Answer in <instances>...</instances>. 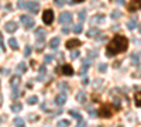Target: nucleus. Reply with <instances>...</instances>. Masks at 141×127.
I'll return each mask as SVG.
<instances>
[{
	"mask_svg": "<svg viewBox=\"0 0 141 127\" xmlns=\"http://www.w3.org/2000/svg\"><path fill=\"white\" fill-rule=\"evenodd\" d=\"M120 16H121V13H120L119 10H114V11L112 13V19H114V20L117 19V17H120Z\"/></svg>",
	"mask_w": 141,
	"mask_h": 127,
	"instance_id": "36",
	"label": "nucleus"
},
{
	"mask_svg": "<svg viewBox=\"0 0 141 127\" xmlns=\"http://www.w3.org/2000/svg\"><path fill=\"white\" fill-rule=\"evenodd\" d=\"M45 34H47V33H45V30L41 28V27L35 30V35L38 37V38H44V37H45Z\"/></svg>",
	"mask_w": 141,
	"mask_h": 127,
	"instance_id": "21",
	"label": "nucleus"
},
{
	"mask_svg": "<svg viewBox=\"0 0 141 127\" xmlns=\"http://www.w3.org/2000/svg\"><path fill=\"white\" fill-rule=\"evenodd\" d=\"M9 72H10V71H9V69H6V68H3V69H2V74H6V75H7Z\"/></svg>",
	"mask_w": 141,
	"mask_h": 127,
	"instance_id": "49",
	"label": "nucleus"
},
{
	"mask_svg": "<svg viewBox=\"0 0 141 127\" xmlns=\"http://www.w3.org/2000/svg\"><path fill=\"white\" fill-rule=\"evenodd\" d=\"M61 31H62L64 34H68V33H69V31H71V28H69V27H64V28H62V30H61Z\"/></svg>",
	"mask_w": 141,
	"mask_h": 127,
	"instance_id": "45",
	"label": "nucleus"
},
{
	"mask_svg": "<svg viewBox=\"0 0 141 127\" xmlns=\"http://www.w3.org/2000/svg\"><path fill=\"white\" fill-rule=\"evenodd\" d=\"M76 100L79 102V103H85V102H86V93H85L83 90L78 92V95H76Z\"/></svg>",
	"mask_w": 141,
	"mask_h": 127,
	"instance_id": "15",
	"label": "nucleus"
},
{
	"mask_svg": "<svg viewBox=\"0 0 141 127\" xmlns=\"http://www.w3.org/2000/svg\"><path fill=\"white\" fill-rule=\"evenodd\" d=\"M42 21L47 24V26H51L54 21V11L52 10H50V9H47L45 11L42 13Z\"/></svg>",
	"mask_w": 141,
	"mask_h": 127,
	"instance_id": "4",
	"label": "nucleus"
},
{
	"mask_svg": "<svg viewBox=\"0 0 141 127\" xmlns=\"http://www.w3.org/2000/svg\"><path fill=\"white\" fill-rule=\"evenodd\" d=\"M24 55H26V57H30V55H31V47H30V45H26V50H24Z\"/></svg>",
	"mask_w": 141,
	"mask_h": 127,
	"instance_id": "33",
	"label": "nucleus"
},
{
	"mask_svg": "<svg viewBox=\"0 0 141 127\" xmlns=\"http://www.w3.org/2000/svg\"><path fill=\"white\" fill-rule=\"evenodd\" d=\"M55 4H57L58 7H62V6L66 4V0H55Z\"/></svg>",
	"mask_w": 141,
	"mask_h": 127,
	"instance_id": "34",
	"label": "nucleus"
},
{
	"mask_svg": "<svg viewBox=\"0 0 141 127\" xmlns=\"http://www.w3.org/2000/svg\"><path fill=\"white\" fill-rule=\"evenodd\" d=\"M82 83H83V85H88V83H89L88 78H83V79H82Z\"/></svg>",
	"mask_w": 141,
	"mask_h": 127,
	"instance_id": "48",
	"label": "nucleus"
},
{
	"mask_svg": "<svg viewBox=\"0 0 141 127\" xmlns=\"http://www.w3.org/2000/svg\"><path fill=\"white\" fill-rule=\"evenodd\" d=\"M71 124L69 120H61V122H58V127H68Z\"/></svg>",
	"mask_w": 141,
	"mask_h": 127,
	"instance_id": "30",
	"label": "nucleus"
},
{
	"mask_svg": "<svg viewBox=\"0 0 141 127\" xmlns=\"http://www.w3.org/2000/svg\"><path fill=\"white\" fill-rule=\"evenodd\" d=\"M89 66H90L89 61H83V62H82V66H81V69H79V74H81V75L86 74V72H88V69H89Z\"/></svg>",
	"mask_w": 141,
	"mask_h": 127,
	"instance_id": "14",
	"label": "nucleus"
},
{
	"mask_svg": "<svg viewBox=\"0 0 141 127\" xmlns=\"http://www.w3.org/2000/svg\"><path fill=\"white\" fill-rule=\"evenodd\" d=\"M100 30H97V28H90L89 31L86 33V35L89 37V38H97V37H100Z\"/></svg>",
	"mask_w": 141,
	"mask_h": 127,
	"instance_id": "11",
	"label": "nucleus"
},
{
	"mask_svg": "<svg viewBox=\"0 0 141 127\" xmlns=\"http://www.w3.org/2000/svg\"><path fill=\"white\" fill-rule=\"evenodd\" d=\"M137 26V17H133V19H130V21L127 23V28L128 30H134Z\"/></svg>",
	"mask_w": 141,
	"mask_h": 127,
	"instance_id": "17",
	"label": "nucleus"
},
{
	"mask_svg": "<svg viewBox=\"0 0 141 127\" xmlns=\"http://www.w3.org/2000/svg\"><path fill=\"white\" fill-rule=\"evenodd\" d=\"M57 72L65 75V76H73V68H72L69 64H65V65H62V66L57 68Z\"/></svg>",
	"mask_w": 141,
	"mask_h": 127,
	"instance_id": "3",
	"label": "nucleus"
},
{
	"mask_svg": "<svg viewBox=\"0 0 141 127\" xmlns=\"http://www.w3.org/2000/svg\"><path fill=\"white\" fill-rule=\"evenodd\" d=\"M105 21V16L103 14H97L92 19V24H99V23H103Z\"/></svg>",
	"mask_w": 141,
	"mask_h": 127,
	"instance_id": "16",
	"label": "nucleus"
},
{
	"mask_svg": "<svg viewBox=\"0 0 141 127\" xmlns=\"http://www.w3.org/2000/svg\"><path fill=\"white\" fill-rule=\"evenodd\" d=\"M86 110H88L89 113H90V114H92V116H96V112L93 110V107H90V106H89V107L86 109Z\"/></svg>",
	"mask_w": 141,
	"mask_h": 127,
	"instance_id": "43",
	"label": "nucleus"
},
{
	"mask_svg": "<svg viewBox=\"0 0 141 127\" xmlns=\"http://www.w3.org/2000/svg\"><path fill=\"white\" fill-rule=\"evenodd\" d=\"M44 45H45V43H44V38H38V41H37V50H38V52L44 50Z\"/></svg>",
	"mask_w": 141,
	"mask_h": 127,
	"instance_id": "22",
	"label": "nucleus"
},
{
	"mask_svg": "<svg viewBox=\"0 0 141 127\" xmlns=\"http://www.w3.org/2000/svg\"><path fill=\"white\" fill-rule=\"evenodd\" d=\"M88 57L90 58V59H93V58L97 57V51H95V50H89V51H88Z\"/></svg>",
	"mask_w": 141,
	"mask_h": 127,
	"instance_id": "29",
	"label": "nucleus"
},
{
	"mask_svg": "<svg viewBox=\"0 0 141 127\" xmlns=\"http://www.w3.org/2000/svg\"><path fill=\"white\" fill-rule=\"evenodd\" d=\"M0 48H2L3 51H6V47H4V41H3V35H2V33H0Z\"/></svg>",
	"mask_w": 141,
	"mask_h": 127,
	"instance_id": "38",
	"label": "nucleus"
},
{
	"mask_svg": "<svg viewBox=\"0 0 141 127\" xmlns=\"http://www.w3.org/2000/svg\"><path fill=\"white\" fill-rule=\"evenodd\" d=\"M6 10H7V11H11V10H13L11 4H6Z\"/></svg>",
	"mask_w": 141,
	"mask_h": 127,
	"instance_id": "46",
	"label": "nucleus"
},
{
	"mask_svg": "<svg viewBox=\"0 0 141 127\" xmlns=\"http://www.w3.org/2000/svg\"><path fill=\"white\" fill-rule=\"evenodd\" d=\"M28 117H30V119H33V120H31V122H35V119H37V116H35V114H30V116H28Z\"/></svg>",
	"mask_w": 141,
	"mask_h": 127,
	"instance_id": "47",
	"label": "nucleus"
},
{
	"mask_svg": "<svg viewBox=\"0 0 141 127\" xmlns=\"http://www.w3.org/2000/svg\"><path fill=\"white\" fill-rule=\"evenodd\" d=\"M65 102H66V95H65V93H59L57 98H55V103H57L58 106L65 105Z\"/></svg>",
	"mask_w": 141,
	"mask_h": 127,
	"instance_id": "12",
	"label": "nucleus"
},
{
	"mask_svg": "<svg viewBox=\"0 0 141 127\" xmlns=\"http://www.w3.org/2000/svg\"><path fill=\"white\" fill-rule=\"evenodd\" d=\"M127 10L130 13H134L137 10H141V0H130L128 6H127Z\"/></svg>",
	"mask_w": 141,
	"mask_h": 127,
	"instance_id": "7",
	"label": "nucleus"
},
{
	"mask_svg": "<svg viewBox=\"0 0 141 127\" xmlns=\"http://www.w3.org/2000/svg\"><path fill=\"white\" fill-rule=\"evenodd\" d=\"M120 99L119 98H114V107H116V110H120Z\"/></svg>",
	"mask_w": 141,
	"mask_h": 127,
	"instance_id": "35",
	"label": "nucleus"
},
{
	"mask_svg": "<svg viewBox=\"0 0 141 127\" xmlns=\"http://www.w3.org/2000/svg\"><path fill=\"white\" fill-rule=\"evenodd\" d=\"M72 30H73L76 34H81L83 28H82V24H76V26H73V28H72Z\"/></svg>",
	"mask_w": 141,
	"mask_h": 127,
	"instance_id": "32",
	"label": "nucleus"
},
{
	"mask_svg": "<svg viewBox=\"0 0 141 127\" xmlns=\"http://www.w3.org/2000/svg\"><path fill=\"white\" fill-rule=\"evenodd\" d=\"M59 43H61L59 37H54V38L51 40V43H50V48L51 50H57V48L59 47Z\"/></svg>",
	"mask_w": 141,
	"mask_h": 127,
	"instance_id": "13",
	"label": "nucleus"
},
{
	"mask_svg": "<svg viewBox=\"0 0 141 127\" xmlns=\"http://www.w3.org/2000/svg\"><path fill=\"white\" fill-rule=\"evenodd\" d=\"M9 45L13 48V50H17L19 48V44H17V40L16 38H10L9 40Z\"/></svg>",
	"mask_w": 141,
	"mask_h": 127,
	"instance_id": "24",
	"label": "nucleus"
},
{
	"mask_svg": "<svg viewBox=\"0 0 141 127\" xmlns=\"http://www.w3.org/2000/svg\"><path fill=\"white\" fill-rule=\"evenodd\" d=\"M117 3H119V4H123V3H124V0H117Z\"/></svg>",
	"mask_w": 141,
	"mask_h": 127,
	"instance_id": "51",
	"label": "nucleus"
},
{
	"mask_svg": "<svg viewBox=\"0 0 141 127\" xmlns=\"http://www.w3.org/2000/svg\"><path fill=\"white\" fill-rule=\"evenodd\" d=\"M11 96H13V99L19 98V89H17V88H13V93H11Z\"/></svg>",
	"mask_w": 141,
	"mask_h": 127,
	"instance_id": "39",
	"label": "nucleus"
},
{
	"mask_svg": "<svg viewBox=\"0 0 141 127\" xmlns=\"http://www.w3.org/2000/svg\"><path fill=\"white\" fill-rule=\"evenodd\" d=\"M119 127H123V126H119Z\"/></svg>",
	"mask_w": 141,
	"mask_h": 127,
	"instance_id": "54",
	"label": "nucleus"
},
{
	"mask_svg": "<svg viewBox=\"0 0 141 127\" xmlns=\"http://www.w3.org/2000/svg\"><path fill=\"white\" fill-rule=\"evenodd\" d=\"M23 109V106H21V103H14V105H11V110L14 112V113H17V112H20Z\"/></svg>",
	"mask_w": 141,
	"mask_h": 127,
	"instance_id": "26",
	"label": "nucleus"
},
{
	"mask_svg": "<svg viewBox=\"0 0 141 127\" xmlns=\"http://www.w3.org/2000/svg\"><path fill=\"white\" fill-rule=\"evenodd\" d=\"M26 71H27V65L24 64V62L17 64V74H24Z\"/></svg>",
	"mask_w": 141,
	"mask_h": 127,
	"instance_id": "20",
	"label": "nucleus"
},
{
	"mask_svg": "<svg viewBox=\"0 0 141 127\" xmlns=\"http://www.w3.org/2000/svg\"><path fill=\"white\" fill-rule=\"evenodd\" d=\"M69 114L72 116V117L78 119V120H79V119H82V117H81V113H79L78 110H69Z\"/></svg>",
	"mask_w": 141,
	"mask_h": 127,
	"instance_id": "28",
	"label": "nucleus"
},
{
	"mask_svg": "<svg viewBox=\"0 0 141 127\" xmlns=\"http://www.w3.org/2000/svg\"><path fill=\"white\" fill-rule=\"evenodd\" d=\"M24 9H27L30 13L35 14V13H38V10H40V4L37 2H27L26 4H24Z\"/></svg>",
	"mask_w": 141,
	"mask_h": 127,
	"instance_id": "6",
	"label": "nucleus"
},
{
	"mask_svg": "<svg viewBox=\"0 0 141 127\" xmlns=\"http://www.w3.org/2000/svg\"><path fill=\"white\" fill-rule=\"evenodd\" d=\"M2 102H3V99H2V93H0V105H2Z\"/></svg>",
	"mask_w": 141,
	"mask_h": 127,
	"instance_id": "52",
	"label": "nucleus"
},
{
	"mask_svg": "<svg viewBox=\"0 0 141 127\" xmlns=\"http://www.w3.org/2000/svg\"><path fill=\"white\" fill-rule=\"evenodd\" d=\"M130 58H131V62H133V65H134V66H137V65L140 64V55H138L137 52L131 54V57H130Z\"/></svg>",
	"mask_w": 141,
	"mask_h": 127,
	"instance_id": "18",
	"label": "nucleus"
},
{
	"mask_svg": "<svg viewBox=\"0 0 141 127\" xmlns=\"http://www.w3.org/2000/svg\"><path fill=\"white\" fill-rule=\"evenodd\" d=\"M20 21L23 23V26L26 27V28H31V27H34V20L31 19V17H28V16H21L20 17Z\"/></svg>",
	"mask_w": 141,
	"mask_h": 127,
	"instance_id": "8",
	"label": "nucleus"
},
{
	"mask_svg": "<svg viewBox=\"0 0 141 127\" xmlns=\"http://www.w3.org/2000/svg\"><path fill=\"white\" fill-rule=\"evenodd\" d=\"M37 102H38V98H37V96H30V98H27V103L28 105H35Z\"/></svg>",
	"mask_w": 141,
	"mask_h": 127,
	"instance_id": "25",
	"label": "nucleus"
},
{
	"mask_svg": "<svg viewBox=\"0 0 141 127\" xmlns=\"http://www.w3.org/2000/svg\"><path fill=\"white\" fill-rule=\"evenodd\" d=\"M10 85H11V88H19V85H20V76H13L11 79H10Z\"/></svg>",
	"mask_w": 141,
	"mask_h": 127,
	"instance_id": "19",
	"label": "nucleus"
},
{
	"mask_svg": "<svg viewBox=\"0 0 141 127\" xmlns=\"http://www.w3.org/2000/svg\"><path fill=\"white\" fill-rule=\"evenodd\" d=\"M4 30L7 33H14V31H17V23H14V21H7L4 24Z\"/></svg>",
	"mask_w": 141,
	"mask_h": 127,
	"instance_id": "9",
	"label": "nucleus"
},
{
	"mask_svg": "<svg viewBox=\"0 0 141 127\" xmlns=\"http://www.w3.org/2000/svg\"><path fill=\"white\" fill-rule=\"evenodd\" d=\"M72 19H73V16H72L71 11H62L59 16V23L61 24H69V23H72Z\"/></svg>",
	"mask_w": 141,
	"mask_h": 127,
	"instance_id": "5",
	"label": "nucleus"
},
{
	"mask_svg": "<svg viewBox=\"0 0 141 127\" xmlns=\"http://www.w3.org/2000/svg\"><path fill=\"white\" fill-rule=\"evenodd\" d=\"M82 44V41H79L78 38H73V40H69L66 41V48H69V50H72V48H76Z\"/></svg>",
	"mask_w": 141,
	"mask_h": 127,
	"instance_id": "10",
	"label": "nucleus"
},
{
	"mask_svg": "<svg viewBox=\"0 0 141 127\" xmlns=\"http://www.w3.org/2000/svg\"><path fill=\"white\" fill-rule=\"evenodd\" d=\"M14 126H16V127H24V120L20 119V117L14 119Z\"/></svg>",
	"mask_w": 141,
	"mask_h": 127,
	"instance_id": "27",
	"label": "nucleus"
},
{
	"mask_svg": "<svg viewBox=\"0 0 141 127\" xmlns=\"http://www.w3.org/2000/svg\"><path fill=\"white\" fill-rule=\"evenodd\" d=\"M138 31L141 33V24H140V26H138Z\"/></svg>",
	"mask_w": 141,
	"mask_h": 127,
	"instance_id": "53",
	"label": "nucleus"
},
{
	"mask_svg": "<svg viewBox=\"0 0 141 127\" xmlns=\"http://www.w3.org/2000/svg\"><path fill=\"white\" fill-rule=\"evenodd\" d=\"M73 3H82V2H85V0H72Z\"/></svg>",
	"mask_w": 141,
	"mask_h": 127,
	"instance_id": "50",
	"label": "nucleus"
},
{
	"mask_svg": "<svg viewBox=\"0 0 141 127\" xmlns=\"http://www.w3.org/2000/svg\"><path fill=\"white\" fill-rule=\"evenodd\" d=\"M52 59H54V57H52V55H45V64H50Z\"/></svg>",
	"mask_w": 141,
	"mask_h": 127,
	"instance_id": "41",
	"label": "nucleus"
},
{
	"mask_svg": "<svg viewBox=\"0 0 141 127\" xmlns=\"http://www.w3.org/2000/svg\"><path fill=\"white\" fill-rule=\"evenodd\" d=\"M78 57H79V51H73V52L71 54V58H72V59H76Z\"/></svg>",
	"mask_w": 141,
	"mask_h": 127,
	"instance_id": "40",
	"label": "nucleus"
},
{
	"mask_svg": "<svg viewBox=\"0 0 141 127\" xmlns=\"http://www.w3.org/2000/svg\"><path fill=\"white\" fill-rule=\"evenodd\" d=\"M86 126V123H85V120H82V119H79V124L76 127H85Z\"/></svg>",
	"mask_w": 141,
	"mask_h": 127,
	"instance_id": "42",
	"label": "nucleus"
},
{
	"mask_svg": "<svg viewBox=\"0 0 141 127\" xmlns=\"http://www.w3.org/2000/svg\"><path fill=\"white\" fill-rule=\"evenodd\" d=\"M78 16H79V21L82 23V21H83L85 19H86V11H85V10H81V11H79V14H78Z\"/></svg>",
	"mask_w": 141,
	"mask_h": 127,
	"instance_id": "31",
	"label": "nucleus"
},
{
	"mask_svg": "<svg viewBox=\"0 0 141 127\" xmlns=\"http://www.w3.org/2000/svg\"><path fill=\"white\" fill-rule=\"evenodd\" d=\"M59 89H68V83H65V82H62V83H59Z\"/></svg>",
	"mask_w": 141,
	"mask_h": 127,
	"instance_id": "44",
	"label": "nucleus"
},
{
	"mask_svg": "<svg viewBox=\"0 0 141 127\" xmlns=\"http://www.w3.org/2000/svg\"><path fill=\"white\" fill-rule=\"evenodd\" d=\"M134 100H136V105L141 107V92H137L136 95H134Z\"/></svg>",
	"mask_w": 141,
	"mask_h": 127,
	"instance_id": "23",
	"label": "nucleus"
},
{
	"mask_svg": "<svg viewBox=\"0 0 141 127\" xmlns=\"http://www.w3.org/2000/svg\"><path fill=\"white\" fill-rule=\"evenodd\" d=\"M127 48H128V40L124 35H116L106 47V57L112 58L120 52H124Z\"/></svg>",
	"mask_w": 141,
	"mask_h": 127,
	"instance_id": "1",
	"label": "nucleus"
},
{
	"mask_svg": "<svg viewBox=\"0 0 141 127\" xmlns=\"http://www.w3.org/2000/svg\"><path fill=\"white\" fill-rule=\"evenodd\" d=\"M116 109H113L110 105H103L100 109H99L97 112V116H100V117H112L113 112H114Z\"/></svg>",
	"mask_w": 141,
	"mask_h": 127,
	"instance_id": "2",
	"label": "nucleus"
},
{
	"mask_svg": "<svg viewBox=\"0 0 141 127\" xmlns=\"http://www.w3.org/2000/svg\"><path fill=\"white\" fill-rule=\"evenodd\" d=\"M99 71H100V72H106V71H107V65H106V64H100V65H99Z\"/></svg>",
	"mask_w": 141,
	"mask_h": 127,
	"instance_id": "37",
	"label": "nucleus"
}]
</instances>
